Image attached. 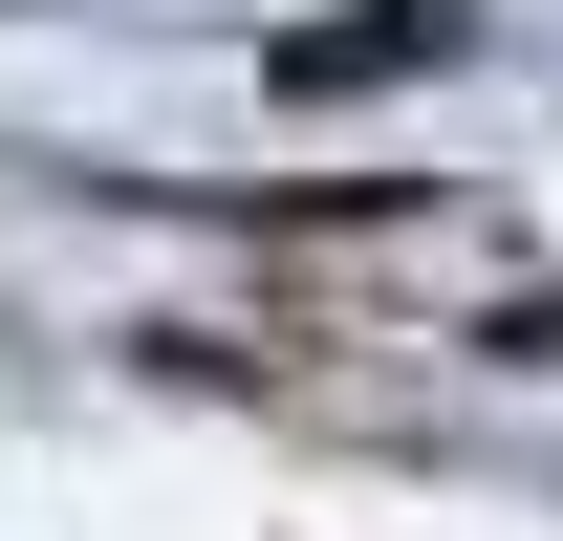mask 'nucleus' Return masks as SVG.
<instances>
[{
  "instance_id": "obj_1",
  "label": "nucleus",
  "mask_w": 563,
  "mask_h": 541,
  "mask_svg": "<svg viewBox=\"0 0 563 541\" xmlns=\"http://www.w3.org/2000/svg\"><path fill=\"white\" fill-rule=\"evenodd\" d=\"M477 44V0H368V22H282V109H347V87H412Z\"/></svg>"
}]
</instances>
